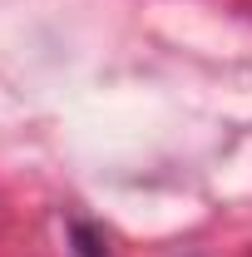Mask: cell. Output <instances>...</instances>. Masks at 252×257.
Wrapping results in <instances>:
<instances>
[]
</instances>
